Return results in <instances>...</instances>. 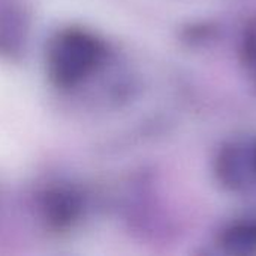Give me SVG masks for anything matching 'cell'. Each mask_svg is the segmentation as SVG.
<instances>
[{"instance_id":"cell-1","label":"cell","mask_w":256,"mask_h":256,"mask_svg":"<svg viewBox=\"0 0 256 256\" xmlns=\"http://www.w3.org/2000/svg\"><path fill=\"white\" fill-rule=\"evenodd\" d=\"M214 171L218 180L232 190L256 184V138L224 146L216 158Z\"/></svg>"},{"instance_id":"cell-2","label":"cell","mask_w":256,"mask_h":256,"mask_svg":"<svg viewBox=\"0 0 256 256\" xmlns=\"http://www.w3.org/2000/svg\"><path fill=\"white\" fill-rule=\"evenodd\" d=\"M94 45L86 36H68L62 39L57 48L56 66L58 68V74H63L66 78H72V75H78L88 66V63L94 58Z\"/></svg>"},{"instance_id":"cell-3","label":"cell","mask_w":256,"mask_h":256,"mask_svg":"<svg viewBox=\"0 0 256 256\" xmlns=\"http://www.w3.org/2000/svg\"><path fill=\"white\" fill-rule=\"evenodd\" d=\"M220 246L234 255L256 254V220H240L225 228Z\"/></svg>"},{"instance_id":"cell-4","label":"cell","mask_w":256,"mask_h":256,"mask_svg":"<svg viewBox=\"0 0 256 256\" xmlns=\"http://www.w3.org/2000/svg\"><path fill=\"white\" fill-rule=\"evenodd\" d=\"M243 60L249 75L256 82V21L250 22L244 30L243 38Z\"/></svg>"}]
</instances>
